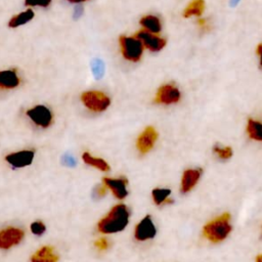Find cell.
Segmentation results:
<instances>
[{
  "mask_svg": "<svg viewBox=\"0 0 262 262\" xmlns=\"http://www.w3.org/2000/svg\"><path fill=\"white\" fill-rule=\"evenodd\" d=\"M129 210L123 204L116 205L106 216L98 222V230L102 233H115L122 231L128 224Z\"/></svg>",
  "mask_w": 262,
  "mask_h": 262,
  "instance_id": "6da1fadb",
  "label": "cell"
},
{
  "mask_svg": "<svg viewBox=\"0 0 262 262\" xmlns=\"http://www.w3.org/2000/svg\"><path fill=\"white\" fill-rule=\"evenodd\" d=\"M230 215L224 213L221 216L213 219L204 226L203 233L205 237L213 243H219L227 237L231 231V225L229 223Z\"/></svg>",
  "mask_w": 262,
  "mask_h": 262,
  "instance_id": "7a4b0ae2",
  "label": "cell"
},
{
  "mask_svg": "<svg viewBox=\"0 0 262 262\" xmlns=\"http://www.w3.org/2000/svg\"><path fill=\"white\" fill-rule=\"evenodd\" d=\"M119 43L121 53L125 59L133 62L140 60L143 53V44L138 38L121 36Z\"/></svg>",
  "mask_w": 262,
  "mask_h": 262,
  "instance_id": "3957f363",
  "label": "cell"
},
{
  "mask_svg": "<svg viewBox=\"0 0 262 262\" xmlns=\"http://www.w3.org/2000/svg\"><path fill=\"white\" fill-rule=\"evenodd\" d=\"M81 100L88 110L97 113L105 111L111 104L110 97L103 92L97 90L83 92L81 95Z\"/></svg>",
  "mask_w": 262,
  "mask_h": 262,
  "instance_id": "277c9868",
  "label": "cell"
},
{
  "mask_svg": "<svg viewBox=\"0 0 262 262\" xmlns=\"http://www.w3.org/2000/svg\"><path fill=\"white\" fill-rule=\"evenodd\" d=\"M27 116L36 124L42 128H48L53 121V116L51 111L42 104L36 105L27 111Z\"/></svg>",
  "mask_w": 262,
  "mask_h": 262,
  "instance_id": "5b68a950",
  "label": "cell"
},
{
  "mask_svg": "<svg viewBox=\"0 0 262 262\" xmlns=\"http://www.w3.org/2000/svg\"><path fill=\"white\" fill-rule=\"evenodd\" d=\"M157 138H158V133L155 130V128L151 126L146 127L137 138V141H136L137 149L140 151V154L148 152L154 147Z\"/></svg>",
  "mask_w": 262,
  "mask_h": 262,
  "instance_id": "8992f818",
  "label": "cell"
},
{
  "mask_svg": "<svg viewBox=\"0 0 262 262\" xmlns=\"http://www.w3.org/2000/svg\"><path fill=\"white\" fill-rule=\"evenodd\" d=\"M180 91L172 84L161 86L156 95V102L163 104H171L179 101Z\"/></svg>",
  "mask_w": 262,
  "mask_h": 262,
  "instance_id": "52a82bcc",
  "label": "cell"
},
{
  "mask_svg": "<svg viewBox=\"0 0 262 262\" xmlns=\"http://www.w3.org/2000/svg\"><path fill=\"white\" fill-rule=\"evenodd\" d=\"M24 237V231L19 228L8 227L0 231V248L9 249L21 242Z\"/></svg>",
  "mask_w": 262,
  "mask_h": 262,
  "instance_id": "ba28073f",
  "label": "cell"
},
{
  "mask_svg": "<svg viewBox=\"0 0 262 262\" xmlns=\"http://www.w3.org/2000/svg\"><path fill=\"white\" fill-rule=\"evenodd\" d=\"M157 233L156 226L150 216H145L136 226L134 236L137 241H146L152 238Z\"/></svg>",
  "mask_w": 262,
  "mask_h": 262,
  "instance_id": "9c48e42d",
  "label": "cell"
},
{
  "mask_svg": "<svg viewBox=\"0 0 262 262\" xmlns=\"http://www.w3.org/2000/svg\"><path fill=\"white\" fill-rule=\"evenodd\" d=\"M135 37L138 38L142 42L143 46L146 47L147 49H149L150 51H160L166 45L165 39L160 38V37L156 36L155 34H151L144 30L137 32Z\"/></svg>",
  "mask_w": 262,
  "mask_h": 262,
  "instance_id": "30bf717a",
  "label": "cell"
},
{
  "mask_svg": "<svg viewBox=\"0 0 262 262\" xmlns=\"http://www.w3.org/2000/svg\"><path fill=\"white\" fill-rule=\"evenodd\" d=\"M34 156H35L34 150L25 149V150H19V151H15L7 155L5 157V160L12 167L23 168L32 164L34 160Z\"/></svg>",
  "mask_w": 262,
  "mask_h": 262,
  "instance_id": "8fae6325",
  "label": "cell"
},
{
  "mask_svg": "<svg viewBox=\"0 0 262 262\" xmlns=\"http://www.w3.org/2000/svg\"><path fill=\"white\" fill-rule=\"evenodd\" d=\"M103 184L112 190L117 199H124L127 195V179L125 178H103Z\"/></svg>",
  "mask_w": 262,
  "mask_h": 262,
  "instance_id": "7c38bea8",
  "label": "cell"
},
{
  "mask_svg": "<svg viewBox=\"0 0 262 262\" xmlns=\"http://www.w3.org/2000/svg\"><path fill=\"white\" fill-rule=\"evenodd\" d=\"M202 170L201 169H188L184 171L182 180H181V191L188 192L193 188V186L198 183L201 177Z\"/></svg>",
  "mask_w": 262,
  "mask_h": 262,
  "instance_id": "4fadbf2b",
  "label": "cell"
},
{
  "mask_svg": "<svg viewBox=\"0 0 262 262\" xmlns=\"http://www.w3.org/2000/svg\"><path fill=\"white\" fill-rule=\"evenodd\" d=\"M20 83L15 70L0 71V89H13Z\"/></svg>",
  "mask_w": 262,
  "mask_h": 262,
  "instance_id": "5bb4252c",
  "label": "cell"
},
{
  "mask_svg": "<svg viewBox=\"0 0 262 262\" xmlns=\"http://www.w3.org/2000/svg\"><path fill=\"white\" fill-rule=\"evenodd\" d=\"M58 256L54 253L53 249L44 246L39 249L31 258V262H57Z\"/></svg>",
  "mask_w": 262,
  "mask_h": 262,
  "instance_id": "9a60e30c",
  "label": "cell"
},
{
  "mask_svg": "<svg viewBox=\"0 0 262 262\" xmlns=\"http://www.w3.org/2000/svg\"><path fill=\"white\" fill-rule=\"evenodd\" d=\"M139 23L144 31L149 32L151 34H157L162 29L160 19L155 15H145V16L141 17Z\"/></svg>",
  "mask_w": 262,
  "mask_h": 262,
  "instance_id": "2e32d148",
  "label": "cell"
},
{
  "mask_svg": "<svg viewBox=\"0 0 262 262\" xmlns=\"http://www.w3.org/2000/svg\"><path fill=\"white\" fill-rule=\"evenodd\" d=\"M82 159H83L84 163H86L87 165H89L91 167H94V168H96V169H98L102 172H107L110 170L108 164L103 159L92 157L89 152H84L82 155Z\"/></svg>",
  "mask_w": 262,
  "mask_h": 262,
  "instance_id": "e0dca14e",
  "label": "cell"
},
{
  "mask_svg": "<svg viewBox=\"0 0 262 262\" xmlns=\"http://www.w3.org/2000/svg\"><path fill=\"white\" fill-rule=\"evenodd\" d=\"M34 17V11L32 9H27L26 11L18 13L14 16H12L8 23L9 28H17L19 26H23L30 21Z\"/></svg>",
  "mask_w": 262,
  "mask_h": 262,
  "instance_id": "ac0fdd59",
  "label": "cell"
},
{
  "mask_svg": "<svg viewBox=\"0 0 262 262\" xmlns=\"http://www.w3.org/2000/svg\"><path fill=\"white\" fill-rule=\"evenodd\" d=\"M247 132L249 136L257 141H262V123L250 119L248 121Z\"/></svg>",
  "mask_w": 262,
  "mask_h": 262,
  "instance_id": "d6986e66",
  "label": "cell"
},
{
  "mask_svg": "<svg viewBox=\"0 0 262 262\" xmlns=\"http://www.w3.org/2000/svg\"><path fill=\"white\" fill-rule=\"evenodd\" d=\"M205 8V2L204 0H192L188 6L185 8L183 15L184 17H189L191 15H201Z\"/></svg>",
  "mask_w": 262,
  "mask_h": 262,
  "instance_id": "ffe728a7",
  "label": "cell"
},
{
  "mask_svg": "<svg viewBox=\"0 0 262 262\" xmlns=\"http://www.w3.org/2000/svg\"><path fill=\"white\" fill-rule=\"evenodd\" d=\"M170 193H171V190L168 188H155L151 192L152 199L156 205H161L165 203L168 200Z\"/></svg>",
  "mask_w": 262,
  "mask_h": 262,
  "instance_id": "44dd1931",
  "label": "cell"
},
{
  "mask_svg": "<svg viewBox=\"0 0 262 262\" xmlns=\"http://www.w3.org/2000/svg\"><path fill=\"white\" fill-rule=\"evenodd\" d=\"M214 152L217 154V156L220 158V159H229L231 156H232V149L231 147L229 146H226V147H219V146H214L213 148Z\"/></svg>",
  "mask_w": 262,
  "mask_h": 262,
  "instance_id": "7402d4cb",
  "label": "cell"
},
{
  "mask_svg": "<svg viewBox=\"0 0 262 262\" xmlns=\"http://www.w3.org/2000/svg\"><path fill=\"white\" fill-rule=\"evenodd\" d=\"M46 227L45 225L41 222V221H36V222H33L31 224V231L35 234V235H41L44 233Z\"/></svg>",
  "mask_w": 262,
  "mask_h": 262,
  "instance_id": "603a6c76",
  "label": "cell"
},
{
  "mask_svg": "<svg viewBox=\"0 0 262 262\" xmlns=\"http://www.w3.org/2000/svg\"><path fill=\"white\" fill-rule=\"evenodd\" d=\"M26 5L28 6H41V7H47L51 0H26Z\"/></svg>",
  "mask_w": 262,
  "mask_h": 262,
  "instance_id": "cb8c5ba5",
  "label": "cell"
},
{
  "mask_svg": "<svg viewBox=\"0 0 262 262\" xmlns=\"http://www.w3.org/2000/svg\"><path fill=\"white\" fill-rule=\"evenodd\" d=\"M93 74L96 77H100L103 74V67L102 63L99 62V60H94L93 62Z\"/></svg>",
  "mask_w": 262,
  "mask_h": 262,
  "instance_id": "d4e9b609",
  "label": "cell"
},
{
  "mask_svg": "<svg viewBox=\"0 0 262 262\" xmlns=\"http://www.w3.org/2000/svg\"><path fill=\"white\" fill-rule=\"evenodd\" d=\"M105 191H106V186L104 184H101V185H98L95 189H94V195L97 196V198H101L105 194Z\"/></svg>",
  "mask_w": 262,
  "mask_h": 262,
  "instance_id": "484cf974",
  "label": "cell"
},
{
  "mask_svg": "<svg viewBox=\"0 0 262 262\" xmlns=\"http://www.w3.org/2000/svg\"><path fill=\"white\" fill-rule=\"evenodd\" d=\"M94 245H95V247H96L98 250H105V249L108 247L107 241H106L105 238H103V237H101V238H99L98 241H96Z\"/></svg>",
  "mask_w": 262,
  "mask_h": 262,
  "instance_id": "4316f807",
  "label": "cell"
},
{
  "mask_svg": "<svg viewBox=\"0 0 262 262\" xmlns=\"http://www.w3.org/2000/svg\"><path fill=\"white\" fill-rule=\"evenodd\" d=\"M62 162L67 166H70V167H74L75 164H76V161H75V159L72 156H64L63 159H62Z\"/></svg>",
  "mask_w": 262,
  "mask_h": 262,
  "instance_id": "83f0119b",
  "label": "cell"
},
{
  "mask_svg": "<svg viewBox=\"0 0 262 262\" xmlns=\"http://www.w3.org/2000/svg\"><path fill=\"white\" fill-rule=\"evenodd\" d=\"M257 52L258 54L261 56V59H260V62H261V66H262V44H260L257 48Z\"/></svg>",
  "mask_w": 262,
  "mask_h": 262,
  "instance_id": "f1b7e54d",
  "label": "cell"
},
{
  "mask_svg": "<svg viewBox=\"0 0 262 262\" xmlns=\"http://www.w3.org/2000/svg\"><path fill=\"white\" fill-rule=\"evenodd\" d=\"M256 262H262V254L258 255L256 258Z\"/></svg>",
  "mask_w": 262,
  "mask_h": 262,
  "instance_id": "f546056e",
  "label": "cell"
},
{
  "mask_svg": "<svg viewBox=\"0 0 262 262\" xmlns=\"http://www.w3.org/2000/svg\"><path fill=\"white\" fill-rule=\"evenodd\" d=\"M70 2H73V3H79V2H83V1H87V0H68Z\"/></svg>",
  "mask_w": 262,
  "mask_h": 262,
  "instance_id": "4dcf8cb0",
  "label": "cell"
},
{
  "mask_svg": "<svg viewBox=\"0 0 262 262\" xmlns=\"http://www.w3.org/2000/svg\"><path fill=\"white\" fill-rule=\"evenodd\" d=\"M237 2H238V0H231V4L232 5H235Z\"/></svg>",
  "mask_w": 262,
  "mask_h": 262,
  "instance_id": "1f68e13d",
  "label": "cell"
}]
</instances>
